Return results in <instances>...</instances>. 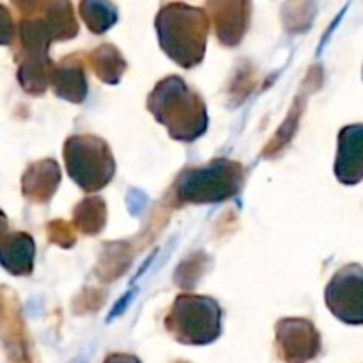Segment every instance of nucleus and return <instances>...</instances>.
<instances>
[{
	"mask_svg": "<svg viewBox=\"0 0 363 363\" xmlns=\"http://www.w3.org/2000/svg\"><path fill=\"white\" fill-rule=\"evenodd\" d=\"M106 225V204L101 197H87L73 209V227L85 236H96Z\"/></svg>",
	"mask_w": 363,
	"mask_h": 363,
	"instance_id": "16",
	"label": "nucleus"
},
{
	"mask_svg": "<svg viewBox=\"0 0 363 363\" xmlns=\"http://www.w3.org/2000/svg\"><path fill=\"white\" fill-rule=\"evenodd\" d=\"M223 311L215 298L179 294L165 318V328L179 344L208 346L222 335Z\"/></svg>",
	"mask_w": 363,
	"mask_h": 363,
	"instance_id": "4",
	"label": "nucleus"
},
{
	"mask_svg": "<svg viewBox=\"0 0 363 363\" xmlns=\"http://www.w3.org/2000/svg\"><path fill=\"white\" fill-rule=\"evenodd\" d=\"M48 238L52 243L62 248H71L77 241L73 223H67L64 220H55V222L48 223Z\"/></svg>",
	"mask_w": 363,
	"mask_h": 363,
	"instance_id": "18",
	"label": "nucleus"
},
{
	"mask_svg": "<svg viewBox=\"0 0 363 363\" xmlns=\"http://www.w3.org/2000/svg\"><path fill=\"white\" fill-rule=\"evenodd\" d=\"M176 363H186V362H176Z\"/></svg>",
	"mask_w": 363,
	"mask_h": 363,
	"instance_id": "22",
	"label": "nucleus"
},
{
	"mask_svg": "<svg viewBox=\"0 0 363 363\" xmlns=\"http://www.w3.org/2000/svg\"><path fill=\"white\" fill-rule=\"evenodd\" d=\"M53 94L69 103H84L87 98V78L85 64L78 55L64 57L55 64L52 84Z\"/></svg>",
	"mask_w": 363,
	"mask_h": 363,
	"instance_id": "11",
	"label": "nucleus"
},
{
	"mask_svg": "<svg viewBox=\"0 0 363 363\" xmlns=\"http://www.w3.org/2000/svg\"><path fill=\"white\" fill-rule=\"evenodd\" d=\"M35 243L30 234L11 233L0 240V266L14 277H28L34 272Z\"/></svg>",
	"mask_w": 363,
	"mask_h": 363,
	"instance_id": "12",
	"label": "nucleus"
},
{
	"mask_svg": "<svg viewBox=\"0 0 363 363\" xmlns=\"http://www.w3.org/2000/svg\"><path fill=\"white\" fill-rule=\"evenodd\" d=\"M39 16L45 20L53 43L77 38L78 23L71 2H39Z\"/></svg>",
	"mask_w": 363,
	"mask_h": 363,
	"instance_id": "14",
	"label": "nucleus"
},
{
	"mask_svg": "<svg viewBox=\"0 0 363 363\" xmlns=\"http://www.w3.org/2000/svg\"><path fill=\"white\" fill-rule=\"evenodd\" d=\"M204 11L208 13L209 21L213 23L216 38L222 45H240L243 35L247 34L248 23L252 16L250 2H206Z\"/></svg>",
	"mask_w": 363,
	"mask_h": 363,
	"instance_id": "8",
	"label": "nucleus"
},
{
	"mask_svg": "<svg viewBox=\"0 0 363 363\" xmlns=\"http://www.w3.org/2000/svg\"><path fill=\"white\" fill-rule=\"evenodd\" d=\"M333 172L346 186L363 181V124H350L339 131Z\"/></svg>",
	"mask_w": 363,
	"mask_h": 363,
	"instance_id": "9",
	"label": "nucleus"
},
{
	"mask_svg": "<svg viewBox=\"0 0 363 363\" xmlns=\"http://www.w3.org/2000/svg\"><path fill=\"white\" fill-rule=\"evenodd\" d=\"M275 346L286 363H308L321 353V333L308 319H280L275 325Z\"/></svg>",
	"mask_w": 363,
	"mask_h": 363,
	"instance_id": "7",
	"label": "nucleus"
},
{
	"mask_svg": "<svg viewBox=\"0 0 363 363\" xmlns=\"http://www.w3.org/2000/svg\"><path fill=\"white\" fill-rule=\"evenodd\" d=\"M67 176L87 194L103 190L116 176L112 149L96 135H71L64 142Z\"/></svg>",
	"mask_w": 363,
	"mask_h": 363,
	"instance_id": "5",
	"label": "nucleus"
},
{
	"mask_svg": "<svg viewBox=\"0 0 363 363\" xmlns=\"http://www.w3.org/2000/svg\"><path fill=\"white\" fill-rule=\"evenodd\" d=\"M155 28L162 50L177 66L191 69L204 60L211 21L202 7L183 2L163 4L156 14Z\"/></svg>",
	"mask_w": 363,
	"mask_h": 363,
	"instance_id": "2",
	"label": "nucleus"
},
{
	"mask_svg": "<svg viewBox=\"0 0 363 363\" xmlns=\"http://www.w3.org/2000/svg\"><path fill=\"white\" fill-rule=\"evenodd\" d=\"M147 110L177 142L191 144L208 131L209 117L204 99L176 74L155 85L147 96Z\"/></svg>",
	"mask_w": 363,
	"mask_h": 363,
	"instance_id": "1",
	"label": "nucleus"
},
{
	"mask_svg": "<svg viewBox=\"0 0 363 363\" xmlns=\"http://www.w3.org/2000/svg\"><path fill=\"white\" fill-rule=\"evenodd\" d=\"M328 311L344 325L363 326V268L360 264L342 266L330 279L325 291Z\"/></svg>",
	"mask_w": 363,
	"mask_h": 363,
	"instance_id": "6",
	"label": "nucleus"
},
{
	"mask_svg": "<svg viewBox=\"0 0 363 363\" xmlns=\"http://www.w3.org/2000/svg\"><path fill=\"white\" fill-rule=\"evenodd\" d=\"M18 82L21 89L32 96L45 94L52 84L55 62L50 55H25L18 57Z\"/></svg>",
	"mask_w": 363,
	"mask_h": 363,
	"instance_id": "13",
	"label": "nucleus"
},
{
	"mask_svg": "<svg viewBox=\"0 0 363 363\" xmlns=\"http://www.w3.org/2000/svg\"><path fill=\"white\" fill-rule=\"evenodd\" d=\"M7 225H9V223H7V216L4 215L2 211H0V240H2V238L6 236Z\"/></svg>",
	"mask_w": 363,
	"mask_h": 363,
	"instance_id": "21",
	"label": "nucleus"
},
{
	"mask_svg": "<svg viewBox=\"0 0 363 363\" xmlns=\"http://www.w3.org/2000/svg\"><path fill=\"white\" fill-rule=\"evenodd\" d=\"M16 38V27L11 11L0 4V46H9Z\"/></svg>",
	"mask_w": 363,
	"mask_h": 363,
	"instance_id": "19",
	"label": "nucleus"
},
{
	"mask_svg": "<svg viewBox=\"0 0 363 363\" xmlns=\"http://www.w3.org/2000/svg\"><path fill=\"white\" fill-rule=\"evenodd\" d=\"M245 184V169L229 158H216L208 165L186 169L174 181L176 206L216 204L236 197Z\"/></svg>",
	"mask_w": 363,
	"mask_h": 363,
	"instance_id": "3",
	"label": "nucleus"
},
{
	"mask_svg": "<svg viewBox=\"0 0 363 363\" xmlns=\"http://www.w3.org/2000/svg\"><path fill=\"white\" fill-rule=\"evenodd\" d=\"M103 363H142L137 357L133 354H123V353H113L108 354Z\"/></svg>",
	"mask_w": 363,
	"mask_h": 363,
	"instance_id": "20",
	"label": "nucleus"
},
{
	"mask_svg": "<svg viewBox=\"0 0 363 363\" xmlns=\"http://www.w3.org/2000/svg\"><path fill=\"white\" fill-rule=\"evenodd\" d=\"M60 184L59 163L52 158L34 162L27 167L21 177V194L27 201L46 204L55 195Z\"/></svg>",
	"mask_w": 363,
	"mask_h": 363,
	"instance_id": "10",
	"label": "nucleus"
},
{
	"mask_svg": "<svg viewBox=\"0 0 363 363\" xmlns=\"http://www.w3.org/2000/svg\"><path fill=\"white\" fill-rule=\"evenodd\" d=\"M89 64L94 69V74L101 82L108 85H117L123 78V74L126 73V59L123 57V53L116 48L110 43L105 45H99L98 48L92 50L89 53Z\"/></svg>",
	"mask_w": 363,
	"mask_h": 363,
	"instance_id": "15",
	"label": "nucleus"
},
{
	"mask_svg": "<svg viewBox=\"0 0 363 363\" xmlns=\"http://www.w3.org/2000/svg\"><path fill=\"white\" fill-rule=\"evenodd\" d=\"M80 16L89 30L96 35L105 34L106 30L117 23V7L112 2H103V0H84L78 6Z\"/></svg>",
	"mask_w": 363,
	"mask_h": 363,
	"instance_id": "17",
	"label": "nucleus"
}]
</instances>
